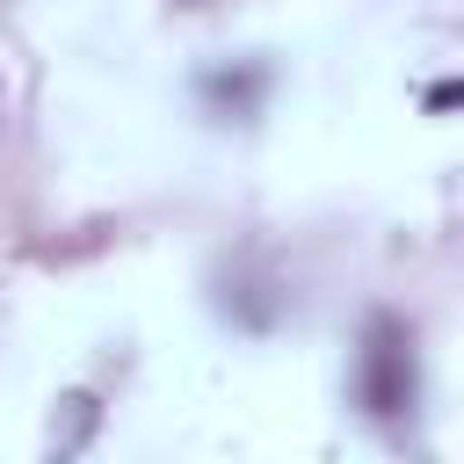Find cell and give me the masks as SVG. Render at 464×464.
Segmentation results:
<instances>
[{
    "instance_id": "cell-1",
    "label": "cell",
    "mask_w": 464,
    "mask_h": 464,
    "mask_svg": "<svg viewBox=\"0 0 464 464\" xmlns=\"http://www.w3.org/2000/svg\"><path fill=\"white\" fill-rule=\"evenodd\" d=\"M362 406L370 413H399L413 406V341L399 319H370V341H362Z\"/></svg>"
}]
</instances>
